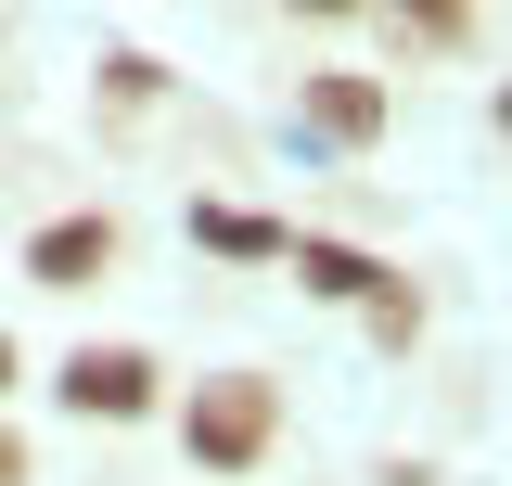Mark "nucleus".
I'll list each match as a JSON object with an SVG mask.
<instances>
[{"label":"nucleus","instance_id":"obj_1","mask_svg":"<svg viewBox=\"0 0 512 486\" xmlns=\"http://www.w3.org/2000/svg\"><path fill=\"white\" fill-rule=\"evenodd\" d=\"M180 448H192V474H256L282 448V384L269 371H205L180 397Z\"/></svg>","mask_w":512,"mask_h":486},{"label":"nucleus","instance_id":"obj_2","mask_svg":"<svg viewBox=\"0 0 512 486\" xmlns=\"http://www.w3.org/2000/svg\"><path fill=\"white\" fill-rule=\"evenodd\" d=\"M128 269V218L116 205H77V218H39L26 231V282L39 295H90V282H116Z\"/></svg>","mask_w":512,"mask_h":486},{"label":"nucleus","instance_id":"obj_3","mask_svg":"<svg viewBox=\"0 0 512 486\" xmlns=\"http://www.w3.org/2000/svg\"><path fill=\"white\" fill-rule=\"evenodd\" d=\"M154 384H167V371L141 359V346H77V359L52 371V397L77 410V423H141V410H154Z\"/></svg>","mask_w":512,"mask_h":486},{"label":"nucleus","instance_id":"obj_4","mask_svg":"<svg viewBox=\"0 0 512 486\" xmlns=\"http://www.w3.org/2000/svg\"><path fill=\"white\" fill-rule=\"evenodd\" d=\"M295 128H308V141H333V154H372V141H384V77H372V64H308Z\"/></svg>","mask_w":512,"mask_h":486},{"label":"nucleus","instance_id":"obj_5","mask_svg":"<svg viewBox=\"0 0 512 486\" xmlns=\"http://www.w3.org/2000/svg\"><path fill=\"white\" fill-rule=\"evenodd\" d=\"M282 269H295L320 307H359L384 282V256H359V243H333V231H282Z\"/></svg>","mask_w":512,"mask_h":486},{"label":"nucleus","instance_id":"obj_6","mask_svg":"<svg viewBox=\"0 0 512 486\" xmlns=\"http://www.w3.org/2000/svg\"><path fill=\"white\" fill-rule=\"evenodd\" d=\"M192 243H205V256H282V218H256V205H192Z\"/></svg>","mask_w":512,"mask_h":486},{"label":"nucleus","instance_id":"obj_7","mask_svg":"<svg viewBox=\"0 0 512 486\" xmlns=\"http://www.w3.org/2000/svg\"><path fill=\"white\" fill-rule=\"evenodd\" d=\"M359 320H372V346H384V359H410V346H423V295H410L397 269H384L372 295H359Z\"/></svg>","mask_w":512,"mask_h":486},{"label":"nucleus","instance_id":"obj_8","mask_svg":"<svg viewBox=\"0 0 512 486\" xmlns=\"http://www.w3.org/2000/svg\"><path fill=\"white\" fill-rule=\"evenodd\" d=\"M103 103H116V116H154V103H167V64L154 52H103Z\"/></svg>","mask_w":512,"mask_h":486},{"label":"nucleus","instance_id":"obj_9","mask_svg":"<svg viewBox=\"0 0 512 486\" xmlns=\"http://www.w3.org/2000/svg\"><path fill=\"white\" fill-rule=\"evenodd\" d=\"M384 13H397L410 39H436V52H461V39H474V0H384Z\"/></svg>","mask_w":512,"mask_h":486},{"label":"nucleus","instance_id":"obj_10","mask_svg":"<svg viewBox=\"0 0 512 486\" xmlns=\"http://www.w3.org/2000/svg\"><path fill=\"white\" fill-rule=\"evenodd\" d=\"M0 486H26V435L13 423H0Z\"/></svg>","mask_w":512,"mask_h":486},{"label":"nucleus","instance_id":"obj_11","mask_svg":"<svg viewBox=\"0 0 512 486\" xmlns=\"http://www.w3.org/2000/svg\"><path fill=\"white\" fill-rule=\"evenodd\" d=\"M13 384H26V359H13V333H0V397H13Z\"/></svg>","mask_w":512,"mask_h":486},{"label":"nucleus","instance_id":"obj_12","mask_svg":"<svg viewBox=\"0 0 512 486\" xmlns=\"http://www.w3.org/2000/svg\"><path fill=\"white\" fill-rule=\"evenodd\" d=\"M308 13H372V0H308Z\"/></svg>","mask_w":512,"mask_h":486}]
</instances>
